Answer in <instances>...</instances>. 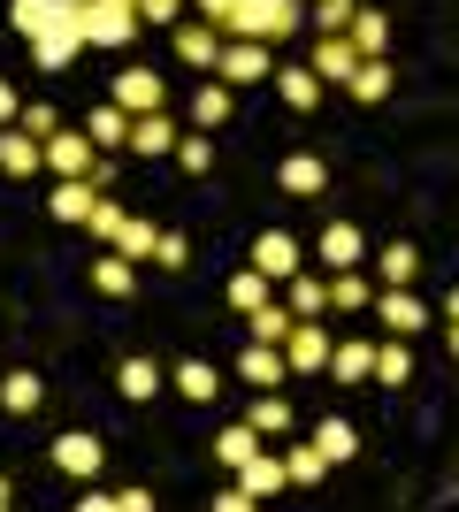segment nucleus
Here are the masks:
<instances>
[{"label":"nucleus","mask_w":459,"mask_h":512,"mask_svg":"<svg viewBox=\"0 0 459 512\" xmlns=\"http://www.w3.org/2000/svg\"><path fill=\"white\" fill-rule=\"evenodd\" d=\"M46 169L62 176V184H69V176H92V184H108V176H115L85 130H54V138H46Z\"/></svg>","instance_id":"f257e3e1"},{"label":"nucleus","mask_w":459,"mask_h":512,"mask_svg":"<svg viewBox=\"0 0 459 512\" xmlns=\"http://www.w3.org/2000/svg\"><path fill=\"white\" fill-rule=\"evenodd\" d=\"M77 16H85V46H131L138 23H146L131 8H115V0H77Z\"/></svg>","instance_id":"f03ea898"},{"label":"nucleus","mask_w":459,"mask_h":512,"mask_svg":"<svg viewBox=\"0 0 459 512\" xmlns=\"http://www.w3.org/2000/svg\"><path fill=\"white\" fill-rule=\"evenodd\" d=\"M261 77H276V46H261V39H230L222 46L215 85H261Z\"/></svg>","instance_id":"7ed1b4c3"},{"label":"nucleus","mask_w":459,"mask_h":512,"mask_svg":"<svg viewBox=\"0 0 459 512\" xmlns=\"http://www.w3.org/2000/svg\"><path fill=\"white\" fill-rule=\"evenodd\" d=\"M222 46H230V39H222V23H207V16H199V23H176V54H184L199 77H215V69H222Z\"/></svg>","instance_id":"20e7f679"},{"label":"nucleus","mask_w":459,"mask_h":512,"mask_svg":"<svg viewBox=\"0 0 459 512\" xmlns=\"http://www.w3.org/2000/svg\"><path fill=\"white\" fill-rule=\"evenodd\" d=\"M46 459H54L62 474H77V482H92V474H100V459H108V444H100V436H85V428H69V436H54V444H46Z\"/></svg>","instance_id":"39448f33"},{"label":"nucleus","mask_w":459,"mask_h":512,"mask_svg":"<svg viewBox=\"0 0 459 512\" xmlns=\"http://www.w3.org/2000/svg\"><path fill=\"white\" fill-rule=\"evenodd\" d=\"M161 100H169V92H161V77H153L146 62L115 69V107H123V115H161Z\"/></svg>","instance_id":"423d86ee"},{"label":"nucleus","mask_w":459,"mask_h":512,"mask_svg":"<svg viewBox=\"0 0 459 512\" xmlns=\"http://www.w3.org/2000/svg\"><path fill=\"white\" fill-rule=\"evenodd\" d=\"M329 352H337V344H329V329H322V321H299V329L284 337L291 375H322V367H329Z\"/></svg>","instance_id":"0eeeda50"},{"label":"nucleus","mask_w":459,"mask_h":512,"mask_svg":"<svg viewBox=\"0 0 459 512\" xmlns=\"http://www.w3.org/2000/svg\"><path fill=\"white\" fill-rule=\"evenodd\" d=\"M253 268H261L268 283H291V276H306V260H299V245H291L284 230H261V237H253Z\"/></svg>","instance_id":"6e6552de"},{"label":"nucleus","mask_w":459,"mask_h":512,"mask_svg":"<svg viewBox=\"0 0 459 512\" xmlns=\"http://www.w3.org/2000/svg\"><path fill=\"white\" fill-rule=\"evenodd\" d=\"M238 383H253V390H276V383H291L284 344H245V352H238Z\"/></svg>","instance_id":"1a4fd4ad"},{"label":"nucleus","mask_w":459,"mask_h":512,"mask_svg":"<svg viewBox=\"0 0 459 512\" xmlns=\"http://www.w3.org/2000/svg\"><path fill=\"white\" fill-rule=\"evenodd\" d=\"M375 321H383V337H414V329H429V306H421L414 291H383V299H375Z\"/></svg>","instance_id":"9d476101"},{"label":"nucleus","mask_w":459,"mask_h":512,"mask_svg":"<svg viewBox=\"0 0 459 512\" xmlns=\"http://www.w3.org/2000/svg\"><path fill=\"white\" fill-rule=\"evenodd\" d=\"M39 169H46V146L23 123H8L0 130V176H39Z\"/></svg>","instance_id":"9b49d317"},{"label":"nucleus","mask_w":459,"mask_h":512,"mask_svg":"<svg viewBox=\"0 0 459 512\" xmlns=\"http://www.w3.org/2000/svg\"><path fill=\"white\" fill-rule=\"evenodd\" d=\"M276 184H284L291 199H322L329 192V161H322V153H291L284 169H276Z\"/></svg>","instance_id":"f8f14e48"},{"label":"nucleus","mask_w":459,"mask_h":512,"mask_svg":"<svg viewBox=\"0 0 459 512\" xmlns=\"http://www.w3.org/2000/svg\"><path fill=\"white\" fill-rule=\"evenodd\" d=\"M314 253H322V268H337V276H345V268H360V253H368V237H360V222H329Z\"/></svg>","instance_id":"ddd939ff"},{"label":"nucleus","mask_w":459,"mask_h":512,"mask_svg":"<svg viewBox=\"0 0 459 512\" xmlns=\"http://www.w3.org/2000/svg\"><path fill=\"white\" fill-rule=\"evenodd\" d=\"M92 207H100V184H92V176H69V184H54V199H46L54 222H92Z\"/></svg>","instance_id":"4468645a"},{"label":"nucleus","mask_w":459,"mask_h":512,"mask_svg":"<svg viewBox=\"0 0 459 512\" xmlns=\"http://www.w3.org/2000/svg\"><path fill=\"white\" fill-rule=\"evenodd\" d=\"M314 77H322V85H352V69H360V46L352 39H314Z\"/></svg>","instance_id":"2eb2a0df"},{"label":"nucleus","mask_w":459,"mask_h":512,"mask_svg":"<svg viewBox=\"0 0 459 512\" xmlns=\"http://www.w3.org/2000/svg\"><path fill=\"white\" fill-rule=\"evenodd\" d=\"M115 390H123L131 406H146V398H161V390H169V375H161V367H153L146 352H138V360H123V367H115Z\"/></svg>","instance_id":"dca6fc26"},{"label":"nucleus","mask_w":459,"mask_h":512,"mask_svg":"<svg viewBox=\"0 0 459 512\" xmlns=\"http://www.w3.org/2000/svg\"><path fill=\"white\" fill-rule=\"evenodd\" d=\"M169 390H176V398H192V406H215L222 375H215L207 360H176V367H169Z\"/></svg>","instance_id":"f3484780"},{"label":"nucleus","mask_w":459,"mask_h":512,"mask_svg":"<svg viewBox=\"0 0 459 512\" xmlns=\"http://www.w3.org/2000/svg\"><path fill=\"white\" fill-rule=\"evenodd\" d=\"M284 482H291V467L276 459V451H253V459L238 467V490H253V497H276Z\"/></svg>","instance_id":"a211bd4d"},{"label":"nucleus","mask_w":459,"mask_h":512,"mask_svg":"<svg viewBox=\"0 0 459 512\" xmlns=\"http://www.w3.org/2000/svg\"><path fill=\"white\" fill-rule=\"evenodd\" d=\"M184 138H176V123L169 115H138L131 123V153H146V161H161V153H176Z\"/></svg>","instance_id":"6ab92c4d"},{"label":"nucleus","mask_w":459,"mask_h":512,"mask_svg":"<svg viewBox=\"0 0 459 512\" xmlns=\"http://www.w3.org/2000/svg\"><path fill=\"white\" fill-rule=\"evenodd\" d=\"M131 123H138V115H123V107H92V115H85V138H92V146H123V153H131Z\"/></svg>","instance_id":"aec40b11"},{"label":"nucleus","mask_w":459,"mask_h":512,"mask_svg":"<svg viewBox=\"0 0 459 512\" xmlns=\"http://www.w3.org/2000/svg\"><path fill=\"white\" fill-rule=\"evenodd\" d=\"M375 383H383V390H406V383H414V352H406V337H383V344H375Z\"/></svg>","instance_id":"412c9836"},{"label":"nucleus","mask_w":459,"mask_h":512,"mask_svg":"<svg viewBox=\"0 0 459 512\" xmlns=\"http://www.w3.org/2000/svg\"><path fill=\"white\" fill-rule=\"evenodd\" d=\"M92 291H108V299H131V291H138V260L100 253V260H92Z\"/></svg>","instance_id":"4be33fe9"},{"label":"nucleus","mask_w":459,"mask_h":512,"mask_svg":"<svg viewBox=\"0 0 459 512\" xmlns=\"http://www.w3.org/2000/svg\"><path fill=\"white\" fill-rule=\"evenodd\" d=\"M39 398H46V383L31 375V367H16V375H0V413H39Z\"/></svg>","instance_id":"5701e85b"},{"label":"nucleus","mask_w":459,"mask_h":512,"mask_svg":"<svg viewBox=\"0 0 459 512\" xmlns=\"http://www.w3.org/2000/svg\"><path fill=\"white\" fill-rule=\"evenodd\" d=\"M245 421H253V436H284V428H291V398H284V390H253Z\"/></svg>","instance_id":"b1692460"},{"label":"nucleus","mask_w":459,"mask_h":512,"mask_svg":"<svg viewBox=\"0 0 459 512\" xmlns=\"http://www.w3.org/2000/svg\"><path fill=\"white\" fill-rule=\"evenodd\" d=\"M345 39L360 46V62H383V54H391V16H375V8H360V23H352Z\"/></svg>","instance_id":"393cba45"},{"label":"nucleus","mask_w":459,"mask_h":512,"mask_svg":"<svg viewBox=\"0 0 459 512\" xmlns=\"http://www.w3.org/2000/svg\"><path fill=\"white\" fill-rule=\"evenodd\" d=\"M329 375H337V383H375V344H337V352H329Z\"/></svg>","instance_id":"a878e982"},{"label":"nucleus","mask_w":459,"mask_h":512,"mask_svg":"<svg viewBox=\"0 0 459 512\" xmlns=\"http://www.w3.org/2000/svg\"><path fill=\"white\" fill-rule=\"evenodd\" d=\"M276 92H284V107H322V77H314V69H276Z\"/></svg>","instance_id":"bb28decb"},{"label":"nucleus","mask_w":459,"mask_h":512,"mask_svg":"<svg viewBox=\"0 0 459 512\" xmlns=\"http://www.w3.org/2000/svg\"><path fill=\"white\" fill-rule=\"evenodd\" d=\"M8 16H16L23 39H39V31H54V23H62V0H8Z\"/></svg>","instance_id":"cd10ccee"},{"label":"nucleus","mask_w":459,"mask_h":512,"mask_svg":"<svg viewBox=\"0 0 459 512\" xmlns=\"http://www.w3.org/2000/svg\"><path fill=\"white\" fill-rule=\"evenodd\" d=\"M345 92H352V100H368V107H375V100H391V54H383V62H360Z\"/></svg>","instance_id":"c85d7f7f"},{"label":"nucleus","mask_w":459,"mask_h":512,"mask_svg":"<svg viewBox=\"0 0 459 512\" xmlns=\"http://www.w3.org/2000/svg\"><path fill=\"white\" fill-rule=\"evenodd\" d=\"M421 276V253L398 237V245H383V291H406V283Z\"/></svg>","instance_id":"c756f323"},{"label":"nucleus","mask_w":459,"mask_h":512,"mask_svg":"<svg viewBox=\"0 0 459 512\" xmlns=\"http://www.w3.org/2000/svg\"><path fill=\"white\" fill-rule=\"evenodd\" d=\"M253 451H261V436H253V421H238V428H222V436H215V459H222V467H230V474H238L245 459H253Z\"/></svg>","instance_id":"7c9ffc66"},{"label":"nucleus","mask_w":459,"mask_h":512,"mask_svg":"<svg viewBox=\"0 0 459 512\" xmlns=\"http://www.w3.org/2000/svg\"><path fill=\"white\" fill-rule=\"evenodd\" d=\"M230 123V85H199L192 92V130H215Z\"/></svg>","instance_id":"2f4dec72"},{"label":"nucleus","mask_w":459,"mask_h":512,"mask_svg":"<svg viewBox=\"0 0 459 512\" xmlns=\"http://www.w3.org/2000/svg\"><path fill=\"white\" fill-rule=\"evenodd\" d=\"M291 314H299V321H322L329 314V283L322 276H291Z\"/></svg>","instance_id":"473e14b6"},{"label":"nucleus","mask_w":459,"mask_h":512,"mask_svg":"<svg viewBox=\"0 0 459 512\" xmlns=\"http://www.w3.org/2000/svg\"><path fill=\"white\" fill-rule=\"evenodd\" d=\"M352 23H360V0H314V31L322 39H345Z\"/></svg>","instance_id":"72a5a7b5"},{"label":"nucleus","mask_w":459,"mask_h":512,"mask_svg":"<svg viewBox=\"0 0 459 512\" xmlns=\"http://www.w3.org/2000/svg\"><path fill=\"white\" fill-rule=\"evenodd\" d=\"M230 306H238V314H261L268 306V276L261 268H238V276H230Z\"/></svg>","instance_id":"f704fd0d"},{"label":"nucleus","mask_w":459,"mask_h":512,"mask_svg":"<svg viewBox=\"0 0 459 512\" xmlns=\"http://www.w3.org/2000/svg\"><path fill=\"white\" fill-rule=\"evenodd\" d=\"M314 444L329 451V467H345L352 451H360V436H352V421H322V428H314Z\"/></svg>","instance_id":"c9c22d12"},{"label":"nucleus","mask_w":459,"mask_h":512,"mask_svg":"<svg viewBox=\"0 0 459 512\" xmlns=\"http://www.w3.org/2000/svg\"><path fill=\"white\" fill-rule=\"evenodd\" d=\"M291 329H299V314H291V306H261V314H253V344H284Z\"/></svg>","instance_id":"e433bc0d"},{"label":"nucleus","mask_w":459,"mask_h":512,"mask_svg":"<svg viewBox=\"0 0 459 512\" xmlns=\"http://www.w3.org/2000/svg\"><path fill=\"white\" fill-rule=\"evenodd\" d=\"M153 245H161V230H153V222H138V214L123 222V237H115V253H123V260H153Z\"/></svg>","instance_id":"4c0bfd02"},{"label":"nucleus","mask_w":459,"mask_h":512,"mask_svg":"<svg viewBox=\"0 0 459 512\" xmlns=\"http://www.w3.org/2000/svg\"><path fill=\"white\" fill-rule=\"evenodd\" d=\"M284 467H291V482H322V474H329V451L322 444H299V451H284Z\"/></svg>","instance_id":"58836bf2"},{"label":"nucleus","mask_w":459,"mask_h":512,"mask_svg":"<svg viewBox=\"0 0 459 512\" xmlns=\"http://www.w3.org/2000/svg\"><path fill=\"white\" fill-rule=\"evenodd\" d=\"M176 169H184V176H207V169H215V138H199V130H192V138L176 146Z\"/></svg>","instance_id":"ea45409f"},{"label":"nucleus","mask_w":459,"mask_h":512,"mask_svg":"<svg viewBox=\"0 0 459 512\" xmlns=\"http://www.w3.org/2000/svg\"><path fill=\"white\" fill-rule=\"evenodd\" d=\"M329 306H345V314H360V306H375V299H368V283H360V276L345 268V276L329 283Z\"/></svg>","instance_id":"a19ab883"},{"label":"nucleus","mask_w":459,"mask_h":512,"mask_svg":"<svg viewBox=\"0 0 459 512\" xmlns=\"http://www.w3.org/2000/svg\"><path fill=\"white\" fill-rule=\"evenodd\" d=\"M123 222H131V214L115 207V199H100V207H92V222H85V230H92V237H123Z\"/></svg>","instance_id":"79ce46f5"},{"label":"nucleus","mask_w":459,"mask_h":512,"mask_svg":"<svg viewBox=\"0 0 459 512\" xmlns=\"http://www.w3.org/2000/svg\"><path fill=\"white\" fill-rule=\"evenodd\" d=\"M153 260H161V268H184V260H192V245H184V237H176V230H161V245H153Z\"/></svg>","instance_id":"37998d69"},{"label":"nucleus","mask_w":459,"mask_h":512,"mask_svg":"<svg viewBox=\"0 0 459 512\" xmlns=\"http://www.w3.org/2000/svg\"><path fill=\"white\" fill-rule=\"evenodd\" d=\"M23 130H31V138H54V130H62V115H54V107H23Z\"/></svg>","instance_id":"c03bdc74"},{"label":"nucleus","mask_w":459,"mask_h":512,"mask_svg":"<svg viewBox=\"0 0 459 512\" xmlns=\"http://www.w3.org/2000/svg\"><path fill=\"white\" fill-rule=\"evenodd\" d=\"M253 505H261V497H253V490H238V482H230V490L215 497V512H253Z\"/></svg>","instance_id":"a18cd8bd"},{"label":"nucleus","mask_w":459,"mask_h":512,"mask_svg":"<svg viewBox=\"0 0 459 512\" xmlns=\"http://www.w3.org/2000/svg\"><path fill=\"white\" fill-rule=\"evenodd\" d=\"M138 8H146V23H184V16H176L184 0H138Z\"/></svg>","instance_id":"49530a36"},{"label":"nucleus","mask_w":459,"mask_h":512,"mask_svg":"<svg viewBox=\"0 0 459 512\" xmlns=\"http://www.w3.org/2000/svg\"><path fill=\"white\" fill-rule=\"evenodd\" d=\"M115 505H123V512H161V505H153V490H115Z\"/></svg>","instance_id":"de8ad7c7"},{"label":"nucleus","mask_w":459,"mask_h":512,"mask_svg":"<svg viewBox=\"0 0 459 512\" xmlns=\"http://www.w3.org/2000/svg\"><path fill=\"white\" fill-rule=\"evenodd\" d=\"M0 123H23V100H16V85L0 77Z\"/></svg>","instance_id":"09e8293b"},{"label":"nucleus","mask_w":459,"mask_h":512,"mask_svg":"<svg viewBox=\"0 0 459 512\" xmlns=\"http://www.w3.org/2000/svg\"><path fill=\"white\" fill-rule=\"evenodd\" d=\"M77 512H123V505H115L108 490H85V497H77Z\"/></svg>","instance_id":"8fccbe9b"},{"label":"nucleus","mask_w":459,"mask_h":512,"mask_svg":"<svg viewBox=\"0 0 459 512\" xmlns=\"http://www.w3.org/2000/svg\"><path fill=\"white\" fill-rule=\"evenodd\" d=\"M199 8H207V23H222L230 8H238V0H199Z\"/></svg>","instance_id":"3c124183"},{"label":"nucleus","mask_w":459,"mask_h":512,"mask_svg":"<svg viewBox=\"0 0 459 512\" xmlns=\"http://www.w3.org/2000/svg\"><path fill=\"white\" fill-rule=\"evenodd\" d=\"M444 321H459V291H452V299H444Z\"/></svg>","instance_id":"603ef678"},{"label":"nucleus","mask_w":459,"mask_h":512,"mask_svg":"<svg viewBox=\"0 0 459 512\" xmlns=\"http://www.w3.org/2000/svg\"><path fill=\"white\" fill-rule=\"evenodd\" d=\"M452 360H459V321H452Z\"/></svg>","instance_id":"864d4df0"},{"label":"nucleus","mask_w":459,"mask_h":512,"mask_svg":"<svg viewBox=\"0 0 459 512\" xmlns=\"http://www.w3.org/2000/svg\"><path fill=\"white\" fill-rule=\"evenodd\" d=\"M0 505H8V474H0Z\"/></svg>","instance_id":"5fc2aeb1"},{"label":"nucleus","mask_w":459,"mask_h":512,"mask_svg":"<svg viewBox=\"0 0 459 512\" xmlns=\"http://www.w3.org/2000/svg\"><path fill=\"white\" fill-rule=\"evenodd\" d=\"M0 512H8V505H0Z\"/></svg>","instance_id":"6e6d98bb"}]
</instances>
